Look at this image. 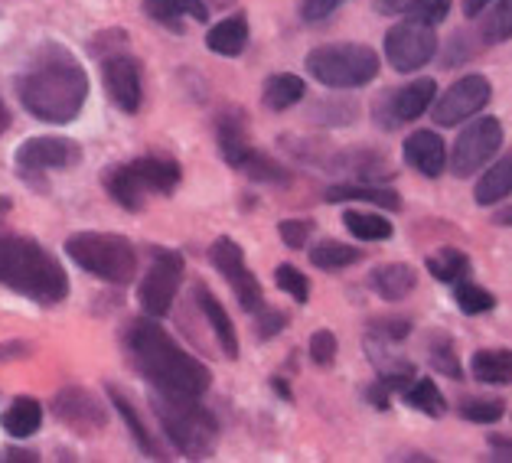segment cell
Returning a JSON list of instances; mask_svg holds the SVG:
<instances>
[{"instance_id":"1","label":"cell","mask_w":512,"mask_h":463,"mask_svg":"<svg viewBox=\"0 0 512 463\" xmlns=\"http://www.w3.org/2000/svg\"><path fill=\"white\" fill-rule=\"evenodd\" d=\"M17 98L36 121L69 124L89 102V72L59 43H43L17 79Z\"/></svg>"},{"instance_id":"2","label":"cell","mask_w":512,"mask_h":463,"mask_svg":"<svg viewBox=\"0 0 512 463\" xmlns=\"http://www.w3.org/2000/svg\"><path fill=\"white\" fill-rule=\"evenodd\" d=\"M121 346L128 353V362L137 369L141 379H147L154 392L164 395H193L203 398L212 385V372L206 362H199L193 353L173 340L160 327L157 317H137L121 333Z\"/></svg>"},{"instance_id":"3","label":"cell","mask_w":512,"mask_h":463,"mask_svg":"<svg viewBox=\"0 0 512 463\" xmlns=\"http://www.w3.org/2000/svg\"><path fill=\"white\" fill-rule=\"evenodd\" d=\"M0 284L40 307H56L72 284L62 261L30 235H14L0 225Z\"/></svg>"},{"instance_id":"4","label":"cell","mask_w":512,"mask_h":463,"mask_svg":"<svg viewBox=\"0 0 512 463\" xmlns=\"http://www.w3.org/2000/svg\"><path fill=\"white\" fill-rule=\"evenodd\" d=\"M151 408L164 428L167 441L190 460H206L219 444V421L216 415L199 405L193 395H164L151 389Z\"/></svg>"},{"instance_id":"5","label":"cell","mask_w":512,"mask_h":463,"mask_svg":"<svg viewBox=\"0 0 512 463\" xmlns=\"http://www.w3.org/2000/svg\"><path fill=\"white\" fill-rule=\"evenodd\" d=\"M183 170L173 157H134L128 164H111L105 170V193L111 203H118L128 212H141L147 196H170L180 186Z\"/></svg>"},{"instance_id":"6","label":"cell","mask_w":512,"mask_h":463,"mask_svg":"<svg viewBox=\"0 0 512 463\" xmlns=\"http://www.w3.org/2000/svg\"><path fill=\"white\" fill-rule=\"evenodd\" d=\"M66 255L92 278L124 287L137 278V252L124 235L111 232H76L66 239Z\"/></svg>"},{"instance_id":"7","label":"cell","mask_w":512,"mask_h":463,"mask_svg":"<svg viewBox=\"0 0 512 463\" xmlns=\"http://www.w3.org/2000/svg\"><path fill=\"white\" fill-rule=\"evenodd\" d=\"M382 69L379 53L366 43H327L310 49L307 72L323 85V89H362V85L376 82Z\"/></svg>"},{"instance_id":"8","label":"cell","mask_w":512,"mask_h":463,"mask_svg":"<svg viewBox=\"0 0 512 463\" xmlns=\"http://www.w3.org/2000/svg\"><path fill=\"white\" fill-rule=\"evenodd\" d=\"M82 164V147L79 141H69V137H56V134H43V137H27L17 154H14V170L20 180H27L36 190L46 186V173L53 170H72Z\"/></svg>"},{"instance_id":"9","label":"cell","mask_w":512,"mask_h":463,"mask_svg":"<svg viewBox=\"0 0 512 463\" xmlns=\"http://www.w3.org/2000/svg\"><path fill=\"white\" fill-rule=\"evenodd\" d=\"M506 131L503 121L486 115V118H473L464 131L457 134V141L447 154V164H451V173L457 180H467L473 173H480L490 160L503 150Z\"/></svg>"},{"instance_id":"10","label":"cell","mask_w":512,"mask_h":463,"mask_svg":"<svg viewBox=\"0 0 512 463\" xmlns=\"http://www.w3.org/2000/svg\"><path fill=\"white\" fill-rule=\"evenodd\" d=\"M186 274V261L173 248H154L151 265H147L141 284H137V304L147 317H167L173 310V297H177Z\"/></svg>"},{"instance_id":"11","label":"cell","mask_w":512,"mask_h":463,"mask_svg":"<svg viewBox=\"0 0 512 463\" xmlns=\"http://www.w3.org/2000/svg\"><path fill=\"white\" fill-rule=\"evenodd\" d=\"M209 261H212V268H216L222 278L229 281L232 287V294L235 300H239V307L248 310V314H255V310L265 307V291H261V281L255 278L252 271H248L245 265V252H242V245L235 242V239H216L209 248Z\"/></svg>"},{"instance_id":"12","label":"cell","mask_w":512,"mask_h":463,"mask_svg":"<svg viewBox=\"0 0 512 463\" xmlns=\"http://www.w3.org/2000/svg\"><path fill=\"white\" fill-rule=\"evenodd\" d=\"M102 82L111 105L121 108L124 115H137L141 111V98H144L141 62L128 53V43L115 46L111 53H102Z\"/></svg>"},{"instance_id":"13","label":"cell","mask_w":512,"mask_h":463,"mask_svg":"<svg viewBox=\"0 0 512 463\" xmlns=\"http://www.w3.org/2000/svg\"><path fill=\"white\" fill-rule=\"evenodd\" d=\"M437 53L434 27H424L415 20H402L385 33V59L395 72H418L428 66Z\"/></svg>"},{"instance_id":"14","label":"cell","mask_w":512,"mask_h":463,"mask_svg":"<svg viewBox=\"0 0 512 463\" xmlns=\"http://www.w3.org/2000/svg\"><path fill=\"white\" fill-rule=\"evenodd\" d=\"M493 82L486 75H464L447 89L434 105V124L437 128H457L460 121H470L473 115L490 105Z\"/></svg>"},{"instance_id":"15","label":"cell","mask_w":512,"mask_h":463,"mask_svg":"<svg viewBox=\"0 0 512 463\" xmlns=\"http://www.w3.org/2000/svg\"><path fill=\"white\" fill-rule=\"evenodd\" d=\"M434 92H437L434 79H415V82H408L405 89H389L382 98H376L372 118H376L382 131H398L402 124L421 118L424 111L431 108Z\"/></svg>"},{"instance_id":"16","label":"cell","mask_w":512,"mask_h":463,"mask_svg":"<svg viewBox=\"0 0 512 463\" xmlns=\"http://www.w3.org/2000/svg\"><path fill=\"white\" fill-rule=\"evenodd\" d=\"M53 415L69 424L72 431L79 434H95V431H105L108 428V408L98 402L92 392L79 389V385H66L53 395Z\"/></svg>"},{"instance_id":"17","label":"cell","mask_w":512,"mask_h":463,"mask_svg":"<svg viewBox=\"0 0 512 463\" xmlns=\"http://www.w3.org/2000/svg\"><path fill=\"white\" fill-rule=\"evenodd\" d=\"M327 167L333 173H346L359 183H382V180H392L395 170H392V160L379 154V150H369V147H359V150H343L327 160Z\"/></svg>"},{"instance_id":"18","label":"cell","mask_w":512,"mask_h":463,"mask_svg":"<svg viewBox=\"0 0 512 463\" xmlns=\"http://www.w3.org/2000/svg\"><path fill=\"white\" fill-rule=\"evenodd\" d=\"M216 144H219V157L226 160L229 167L242 170L245 160L255 154L252 137H248V124L242 111H222L216 121Z\"/></svg>"},{"instance_id":"19","label":"cell","mask_w":512,"mask_h":463,"mask_svg":"<svg viewBox=\"0 0 512 463\" xmlns=\"http://www.w3.org/2000/svg\"><path fill=\"white\" fill-rule=\"evenodd\" d=\"M405 164L418 170L421 177L437 180L447 170V144L437 131H415L405 141Z\"/></svg>"},{"instance_id":"20","label":"cell","mask_w":512,"mask_h":463,"mask_svg":"<svg viewBox=\"0 0 512 463\" xmlns=\"http://www.w3.org/2000/svg\"><path fill=\"white\" fill-rule=\"evenodd\" d=\"M193 297H196L199 310H203V317L209 323L212 336H216L222 356H226V359H239V333H235L232 317L226 314V307L219 304V297L212 294L206 284H196L193 287Z\"/></svg>"},{"instance_id":"21","label":"cell","mask_w":512,"mask_h":463,"mask_svg":"<svg viewBox=\"0 0 512 463\" xmlns=\"http://www.w3.org/2000/svg\"><path fill=\"white\" fill-rule=\"evenodd\" d=\"M141 7L154 23L177 30V33H183L186 20H193V23L209 20V7L203 0H141Z\"/></svg>"},{"instance_id":"22","label":"cell","mask_w":512,"mask_h":463,"mask_svg":"<svg viewBox=\"0 0 512 463\" xmlns=\"http://www.w3.org/2000/svg\"><path fill=\"white\" fill-rule=\"evenodd\" d=\"M108 402L115 405V411H118V418L124 421V428L131 431V437H134V444L144 450L147 457L151 460H167V454H164V447H160L157 441H154V434L147 431V424H144V418H141V411L134 408V402L128 395H124L118 385H108Z\"/></svg>"},{"instance_id":"23","label":"cell","mask_w":512,"mask_h":463,"mask_svg":"<svg viewBox=\"0 0 512 463\" xmlns=\"http://www.w3.org/2000/svg\"><path fill=\"white\" fill-rule=\"evenodd\" d=\"M369 203L389 212H402V196L382 183H340L327 190V203Z\"/></svg>"},{"instance_id":"24","label":"cell","mask_w":512,"mask_h":463,"mask_svg":"<svg viewBox=\"0 0 512 463\" xmlns=\"http://www.w3.org/2000/svg\"><path fill=\"white\" fill-rule=\"evenodd\" d=\"M369 287L376 291L382 300H405L411 291L418 287V271L402 261H392V265H382L369 274Z\"/></svg>"},{"instance_id":"25","label":"cell","mask_w":512,"mask_h":463,"mask_svg":"<svg viewBox=\"0 0 512 463\" xmlns=\"http://www.w3.org/2000/svg\"><path fill=\"white\" fill-rule=\"evenodd\" d=\"M0 424H4V431L10 437H17V441H27L36 431H40L43 424V405L36 402L33 395H17L14 402L7 405V411L0 415Z\"/></svg>"},{"instance_id":"26","label":"cell","mask_w":512,"mask_h":463,"mask_svg":"<svg viewBox=\"0 0 512 463\" xmlns=\"http://www.w3.org/2000/svg\"><path fill=\"white\" fill-rule=\"evenodd\" d=\"M206 46L216 56H226V59L242 56L245 46H248V20H245V14L226 17V20H219L216 27H209Z\"/></svg>"},{"instance_id":"27","label":"cell","mask_w":512,"mask_h":463,"mask_svg":"<svg viewBox=\"0 0 512 463\" xmlns=\"http://www.w3.org/2000/svg\"><path fill=\"white\" fill-rule=\"evenodd\" d=\"M304 98H307V82L294 72L271 75L265 82V89H261V102H265L268 111H287V108L301 105Z\"/></svg>"},{"instance_id":"28","label":"cell","mask_w":512,"mask_h":463,"mask_svg":"<svg viewBox=\"0 0 512 463\" xmlns=\"http://www.w3.org/2000/svg\"><path fill=\"white\" fill-rule=\"evenodd\" d=\"M509 186H512V157H499L496 164H486V173L477 180L473 199H477V206L506 203Z\"/></svg>"},{"instance_id":"29","label":"cell","mask_w":512,"mask_h":463,"mask_svg":"<svg viewBox=\"0 0 512 463\" xmlns=\"http://www.w3.org/2000/svg\"><path fill=\"white\" fill-rule=\"evenodd\" d=\"M473 379L483 385H509L512 379V353L509 349H477L470 359Z\"/></svg>"},{"instance_id":"30","label":"cell","mask_w":512,"mask_h":463,"mask_svg":"<svg viewBox=\"0 0 512 463\" xmlns=\"http://www.w3.org/2000/svg\"><path fill=\"white\" fill-rule=\"evenodd\" d=\"M359 115V105L353 98H340V95H323L310 105L307 118L320 124V128H349Z\"/></svg>"},{"instance_id":"31","label":"cell","mask_w":512,"mask_h":463,"mask_svg":"<svg viewBox=\"0 0 512 463\" xmlns=\"http://www.w3.org/2000/svg\"><path fill=\"white\" fill-rule=\"evenodd\" d=\"M402 398H405V405H411L415 411H421V415H428V418H444V411H447V402H444V392L437 389L434 379H411L405 389H402Z\"/></svg>"},{"instance_id":"32","label":"cell","mask_w":512,"mask_h":463,"mask_svg":"<svg viewBox=\"0 0 512 463\" xmlns=\"http://www.w3.org/2000/svg\"><path fill=\"white\" fill-rule=\"evenodd\" d=\"M424 265H428V271L441 284H457V281L470 278V271H473L470 258L460 252V248H441V252L428 255V261H424Z\"/></svg>"},{"instance_id":"33","label":"cell","mask_w":512,"mask_h":463,"mask_svg":"<svg viewBox=\"0 0 512 463\" xmlns=\"http://www.w3.org/2000/svg\"><path fill=\"white\" fill-rule=\"evenodd\" d=\"M346 229L353 239H362V242H385V239H392V222L379 216V212H362V209H349L346 216Z\"/></svg>"},{"instance_id":"34","label":"cell","mask_w":512,"mask_h":463,"mask_svg":"<svg viewBox=\"0 0 512 463\" xmlns=\"http://www.w3.org/2000/svg\"><path fill=\"white\" fill-rule=\"evenodd\" d=\"M356 261H362V252L346 242H320L310 248V265L320 268V271H343V268H353Z\"/></svg>"},{"instance_id":"35","label":"cell","mask_w":512,"mask_h":463,"mask_svg":"<svg viewBox=\"0 0 512 463\" xmlns=\"http://www.w3.org/2000/svg\"><path fill=\"white\" fill-rule=\"evenodd\" d=\"M428 362L434 366V372H441L444 379H454L460 382L464 379V366H460V353L454 340L447 333H434L431 343H428Z\"/></svg>"},{"instance_id":"36","label":"cell","mask_w":512,"mask_h":463,"mask_svg":"<svg viewBox=\"0 0 512 463\" xmlns=\"http://www.w3.org/2000/svg\"><path fill=\"white\" fill-rule=\"evenodd\" d=\"M483 20H480V43L486 46H499V43H506L509 40V33H512V0H499V4L493 7H486L483 10Z\"/></svg>"},{"instance_id":"37","label":"cell","mask_w":512,"mask_h":463,"mask_svg":"<svg viewBox=\"0 0 512 463\" xmlns=\"http://www.w3.org/2000/svg\"><path fill=\"white\" fill-rule=\"evenodd\" d=\"M454 300H457V310L467 317H477V314H486V310L496 307V297L493 291H486V287L473 284V281H457V291H454Z\"/></svg>"},{"instance_id":"38","label":"cell","mask_w":512,"mask_h":463,"mask_svg":"<svg viewBox=\"0 0 512 463\" xmlns=\"http://www.w3.org/2000/svg\"><path fill=\"white\" fill-rule=\"evenodd\" d=\"M457 411L460 418H467L473 424H496L506 418V402L503 398H464Z\"/></svg>"},{"instance_id":"39","label":"cell","mask_w":512,"mask_h":463,"mask_svg":"<svg viewBox=\"0 0 512 463\" xmlns=\"http://www.w3.org/2000/svg\"><path fill=\"white\" fill-rule=\"evenodd\" d=\"M274 284H278V291H284L287 297H294L297 304H307L310 300V281L301 268L294 265H278L274 268Z\"/></svg>"},{"instance_id":"40","label":"cell","mask_w":512,"mask_h":463,"mask_svg":"<svg viewBox=\"0 0 512 463\" xmlns=\"http://www.w3.org/2000/svg\"><path fill=\"white\" fill-rule=\"evenodd\" d=\"M402 14L405 20L424 23V27H437V23H444L447 14H451V0H411Z\"/></svg>"},{"instance_id":"41","label":"cell","mask_w":512,"mask_h":463,"mask_svg":"<svg viewBox=\"0 0 512 463\" xmlns=\"http://www.w3.org/2000/svg\"><path fill=\"white\" fill-rule=\"evenodd\" d=\"M239 173H245V177H252V180H261V183H287L291 180L287 177V170L281 164H274V160L268 154H261V150H255V154L245 160V167Z\"/></svg>"},{"instance_id":"42","label":"cell","mask_w":512,"mask_h":463,"mask_svg":"<svg viewBox=\"0 0 512 463\" xmlns=\"http://www.w3.org/2000/svg\"><path fill=\"white\" fill-rule=\"evenodd\" d=\"M278 235L291 252H304L310 235H314V222L310 219H284V222H278Z\"/></svg>"},{"instance_id":"43","label":"cell","mask_w":512,"mask_h":463,"mask_svg":"<svg viewBox=\"0 0 512 463\" xmlns=\"http://www.w3.org/2000/svg\"><path fill=\"white\" fill-rule=\"evenodd\" d=\"M307 353L310 359L317 362V366H333L336 362V353H340V340H336V333L330 330H317L314 336H310V343H307Z\"/></svg>"},{"instance_id":"44","label":"cell","mask_w":512,"mask_h":463,"mask_svg":"<svg viewBox=\"0 0 512 463\" xmlns=\"http://www.w3.org/2000/svg\"><path fill=\"white\" fill-rule=\"evenodd\" d=\"M408 333H411L408 317H382L369 323V336H379V340H389V343L408 340Z\"/></svg>"},{"instance_id":"45","label":"cell","mask_w":512,"mask_h":463,"mask_svg":"<svg viewBox=\"0 0 512 463\" xmlns=\"http://www.w3.org/2000/svg\"><path fill=\"white\" fill-rule=\"evenodd\" d=\"M480 53V46H473V33H454L451 43H447V53H444V69H454L457 59L467 62Z\"/></svg>"},{"instance_id":"46","label":"cell","mask_w":512,"mask_h":463,"mask_svg":"<svg viewBox=\"0 0 512 463\" xmlns=\"http://www.w3.org/2000/svg\"><path fill=\"white\" fill-rule=\"evenodd\" d=\"M255 333L258 340H271V336H278L284 327H287V314L284 310H271V307H261L255 310Z\"/></svg>"},{"instance_id":"47","label":"cell","mask_w":512,"mask_h":463,"mask_svg":"<svg viewBox=\"0 0 512 463\" xmlns=\"http://www.w3.org/2000/svg\"><path fill=\"white\" fill-rule=\"evenodd\" d=\"M346 4V0H301V17L307 23H320L330 14H336V7Z\"/></svg>"},{"instance_id":"48","label":"cell","mask_w":512,"mask_h":463,"mask_svg":"<svg viewBox=\"0 0 512 463\" xmlns=\"http://www.w3.org/2000/svg\"><path fill=\"white\" fill-rule=\"evenodd\" d=\"M30 356H33V343H27V340L0 343V362H17V359H30Z\"/></svg>"},{"instance_id":"49","label":"cell","mask_w":512,"mask_h":463,"mask_svg":"<svg viewBox=\"0 0 512 463\" xmlns=\"http://www.w3.org/2000/svg\"><path fill=\"white\" fill-rule=\"evenodd\" d=\"M0 460H4V463H36V460H40V454H33V450H20V447H4V450H0Z\"/></svg>"},{"instance_id":"50","label":"cell","mask_w":512,"mask_h":463,"mask_svg":"<svg viewBox=\"0 0 512 463\" xmlns=\"http://www.w3.org/2000/svg\"><path fill=\"white\" fill-rule=\"evenodd\" d=\"M408 4H411V0H376V10L385 17H395V14H402Z\"/></svg>"},{"instance_id":"51","label":"cell","mask_w":512,"mask_h":463,"mask_svg":"<svg viewBox=\"0 0 512 463\" xmlns=\"http://www.w3.org/2000/svg\"><path fill=\"white\" fill-rule=\"evenodd\" d=\"M490 4H493V0H464V14L467 17H480Z\"/></svg>"},{"instance_id":"52","label":"cell","mask_w":512,"mask_h":463,"mask_svg":"<svg viewBox=\"0 0 512 463\" xmlns=\"http://www.w3.org/2000/svg\"><path fill=\"white\" fill-rule=\"evenodd\" d=\"M271 389L278 392V395L284 398V402H291V398H294V395H291V389H287V382L281 379V375H274V379H271Z\"/></svg>"},{"instance_id":"53","label":"cell","mask_w":512,"mask_h":463,"mask_svg":"<svg viewBox=\"0 0 512 463\" xmlns=\"http://www.w3.org/2000/svg\"><path fill=\"white\" fill-rule=\"evenodd\" d=\"M10 121H14V118H10V108L4 105V98H0V134L10 128Z\"/></svg>"},{"instance_id":"54","label":"cell","mask_w":512,"mask_h":463,"mask_svg":"<svg viewBox=\"0 0 512 463\" xmlns=\"http://www.w3.org/2000/svg\"><path fill=\"white\" fill-rule=\"evenodd\" d=\"M496 225H509V209L506 206L496 212Z\"/></svg>"}]
</instances>
